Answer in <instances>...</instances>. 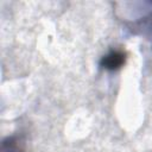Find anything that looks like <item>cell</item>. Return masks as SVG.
Returning a JSON list of instances; mask_svg holds the SVG:
<instances>
[{
    "instance_id": "6da1fadb",
    "label": "cell",
    "mask_w": 152,
    "mask_h": 152,
    "mask_svg": "<svg viewBox=\"0 0 152 152\" xmlns=\"http://www.w3.org/2000/svg\"><path fill=\"white\" fill-rule=\"evenodd\" d=\"M125 59H126V57H125L124 52L113 51L102 58L101 64L103 68H106L108 70H116L122 66V64L125 63Z\"/></svg>"
}]
</instances>
